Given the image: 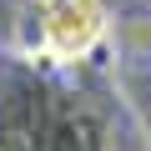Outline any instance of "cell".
I'll return each mask as SVG.
<instances>
[{"label": "cell", "instance_id": "6da1fadb", "mask_svg": "<svg viewBox=\"0 0 151 151\" xmlns=\"http://www.w3.org/2000/svg\"><path fill=\"white\" fill-rule=\"evenodd\" d=\"M40 30L55 60H81L106 35V5L101 0H40Z\"/></svg>", "mask_w": 151, "mask_h": 151}]
</instances>
